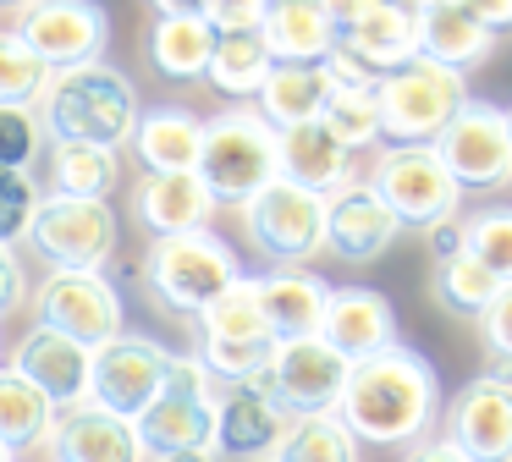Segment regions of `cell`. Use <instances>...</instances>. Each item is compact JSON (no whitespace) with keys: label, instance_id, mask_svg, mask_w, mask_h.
I'll list each match as a JSON object with an SVG mask.
<instances>
[{"label":"cell","instance_id":"obj_39","mask_svg":"<svg viewBox=\"0 0 512 462\" xmlns=\"http://www.w3.org/2000/svg\"><path fill=\"white\" fill-rule=\"evenodd\" d=\"M45 127H39L34 105H0V165L6 171H28L45 154Z\"/></svg>","mask_w":512,"mask_h":462},{"label":"cell","instance_id":"obj_8","mask_svg":"<svg viewBox=\"0 0 512 462\" xmlns=\"http://www.w3.org/2000/svg\"><path fill=\"white\" fill-rule=\"evenodd\" d=\"M23 242L50 270H105L116 259V209L105 198L39 193Z\"/></svg>","mask_w":512,"mask_h":462},{"label":"cell","instance_id":"obj_27","mask_svg":"<svg viewBox=\"0 0 512 462\" xmlns=\"http://www.w3.org/2000/svg\"><path fill=\"white\" fill-rule=\"evenodd\" d=\"M490 50H496V33L479 28L457 0H435V6L419 11V55L424 61L468 77L474 66L490 61Z\"/></svg>","mask_w":512,"mask_h":462},{"label":"cell","instance_id":"obj_2","mask_svg":"<svg viewBox=\"0 0 512 462\" xmlns=\"http://www.w3.org/2000/svg\"><path fill=\"white\" fill-rule=\"evenodd\" d=\"M39 127L50 143H100V149H122L138 127V88L127 72L111 61H89L72 72H50L45 94H39Z\"/></svg>","mask_w":512,"mask_h":462},{"label":"cell","instance_id":"obj_15","mask_svg":"<svg viewBox=\"0 0 512 462\" xmlns=\"http://www.w3.org/2000/svg\"><path fill=\"white\" fill-rule=\"evenodd\" d=\"M441 440H452L468 462H512V380H468L441 413Z\"/></svg>","mask_w":512,"mask_h":462},{"label":"cell","instance_id":"obj_4","mask_svg":"<svg viewBox=\"0 0 512 462\" xmlns=\"http://www.w3.org/2000/svg\"><path fill=\"white\" fill-rule=\"evenodd\" d=\"M237 275H243V264H237L232 242L215 237L210 226L204 231H177V237H155L149 253H144L149 292H155L171 314H188V319H199Z\"/></svg>","mask_w":512,"mask_h":462},{"label":"cell","instance_id":"obj_24","mask_svg":"<svg viewBox=\"0 0 512 462\" xmlns=\"http://www.w3.org/2000/svg\"><path fill=\"white\" fill-rule=\"evenodd\" d=\"M276 160H281V176H287V182L309 187V193H320V198H331V193H342L347 182H358L353 154H347L320 121L276 132Z\"/></svg>","mask_w":512,"mask_h":462},{"label":"cell","instance_id":"obj_33","mask_svg":"<svg viewBox=\"0 0 512 462\" xmlns=\"http://www.w3.org/2000/svg\"><path fill=\"white\" fill-rule=\"evenodd\" d=\"M270 50L259 33H215V50H210V66H204V77L215 83V94L237 99V105H248V99L259 94V83L270 77Z\"/></svg>","mask_w":512,"mask_h":462},{"label":"cell","instance_id":"obj_46","mask_svg":"<svg viewBox=\"0 0 512 462\" xmlns=\"http://www.w3.org/2000/svg\"><path fill=\"white\" fill-rule=\"evenodd\" d=\"M408 462H468V457L452 446V440H441V435H435V440H419V446L408 451Z\"/></svg>","mask_w":512,"mask_h":462},{"label":"cell","instance_id":"obj_42","mask_svg":"<svg viewBox=\"0 0 512 462\" xmlns=\"http://www.w3.org/2000/svg\"><path fill=\"white\" fill-rule=\"evenodd\" d=\"M270 0H204V22L215 33H259Z\"/></svg>","mask_w":512,"mask_h":462},{"label":"cell","instance_id":"obj_23","mask_svg":"<svg viewBox=\"0 0 512 462\" xmlns=\"http://www.w3.org/2000/svg\"><path fill=\"white\" fill-rule=\"evenodd\" d=\"M259 39L276 66H320L336 50V22L325 17L320 0H270Z\"/></svg>","mask_w":512,"mask_h":462},{"label":"cell","instance_id":"obj_55","mask_svg":"<svg viewBox=\"0 0 512 462\" xmlns=\"http://www.w3.org/2000/svg\"><path fill=\"white\" fill-rule=\"evenodd\" d=\"M0 363H6V341H0Z\"/></svg>","mask_w":512,"mask_h":462},{"label":"cell","instance_id":"obj_17","mask_svg":"<svg viewBox=\"0 0 512 462\" xmlns=\"http://www.w3.org/2000/svg\"><path fill=\"white\" fill-rule=\"evenodd\" d=\"M50 457L56 462H149L133 418L105 413L100 402L61 407L50 429Z\"/></svg>","mask_w":512,"mask_h":462},{"label":"cell","instance_id":"obj_31","mask_svg":"<svg viewBox=\"0 0 512 462\" xmlns=\"http://www.w3.org/2000/svg\"><path fill=\"white\" fill-rule=\"evenodd\" d=\"M210 50H215V28L204 17H155V28H149V66L166 83L204 77Z\"/></svg>","mask_w":512,"mask_h":462},{"label":"cell","instance_id":"obj_9","mask_svg":"<svg viewBox=\"0 0 512 462\" xmlns=\"http://www.w3.org/2000/svg\"><path fill=\"white\" fill-rule=\"evenodd\" d=\"M34 325L100 352L127 330V308L105 270H50L34 292Z\"/></svg>","mask_w":512,"mask_h":462},{"label":"cell","instance_id":"obj_21","mask_svg":"<svg viewBox=\"0 0 512 462\" xmlns=\"http://www.w3.org/2000/svg\"><path fill=\"white\" fill-rule=\"evenodd\" d=\"M133 215L149 237H177V231L210 226L215 198L199 182V171H166V176H144L133 187Z\"/></svg>","mask_w":512,"mask_h":462},{"label":"cell","instance_id":"obj_6","mask_svg":"<svg viewBox=\"0 0 512 462\" xmlns=\"http://www.w3.org/2000/svg\"><path fill=\"white\" fill-rule=\"evenodd\" d=\"M369 187L397 215V226L435 231L446 220H457V209H463V187L441 165L435 143H386L369 165Z\"/></svg>","mask_w":512,"mask_h":462},{"label":"cell","instance_id":"obj_49","mask_svg":"<svg viewBox=\"0 0 512 462\" xmlns=\"http://www.w3.org/2000/svg\"><path fill=\"white\" fill-rule=\"evenodd\" d=\"M155 17H204V0H149Z\"/></svg>","mask_w":512,"mask_h":462},{"label":"cell","instance_id":"obj_40","mask_svg":"<svg viewBox=\"0 0 512 462\" xmlns=\"http://www.w3.org/2000/svg\"><path fill=\"white\" fill-rule=\"evenodd\" d=\"M34 209H39L34 171H6V165H0V242H6V248H17V242L28 237Z\"/></svg>","mask_w":512,"mask_h":462},{"label":"cell","instance_id":"obj_1","mask_svg":"<svg viewBox=\"0 0 512 462\" xmlns=\"http://www.w3.org/2000/svg\"><path fill=\"white\" fill-rule=\"evenodd\" d=\"M336 418L358 446H419L430 440L435 418H441V380L424 352L391 341L386 352L353 363L342 385Z\"/></svg>","mask_w":512,"mask_h":462},{"label":"cell","instance_id":"obj_5","mask_svg":"<svg viewBox=\"0 0 512 462\" xmlns=\"http://www.w3.org/2000/svg\"><path fill=\"white\" fill-rule=\"evenodd\" d=\"M144 457H177V451H215V374L199 352H171L166 385L138 418Z\"/></svg>","mask_w":512,"mask_h":462},{"label":"cell","instance_id":"obj_20","mask_svg":"<svg viewBox=\"0 0 512 462\" xmlns=\"http://www.w3.org/2000/svg\"><path fill=\"white\" fill-rule=\"evenodd\" d=\"M17 374H28V380L39 385V391L61 407H78L89 402V374H94V352L78 347V341L56 336V330L34 325L23 341H17V358H12Z\"/></svg>","mask_w":512,"mask_h":462},{"label":"cell","instance_id":"obj_37","mask_svg":"<svg viewBox=\"0 0 512 462\" xmlns=\"http://www.w3.org/2000/svg\"><path fill=\"white\" fill-rule=\"evenodd\" d=\"M320 127L342 143L347 154L353 149H375L380 143V110H375V88H331L320 110Z\"/></svg>","mask_w":512,"mask_h":462},{"label":"cell","instance_id":"obj_12","mask_svg":"<svg viewBox=\"0 0 512 462\" xmlns=\"http://www.w3.org/2000/svg\"><path fill=\"white\" fill-rule=\"evenodd\" d=\"M435 154L452 171V182L463 193H496L512 182V138H507V110L490 99H463L446 132L435 138Z\"/></svg>","mask_w":512,"mask_h":462},{"label":"cell","instance_id":"obj_16","mask_svg":"<svg viewBox=\"0 0 512 462\" xmlns=\"http://www.w3.org/2000/svg\"><path fill=\"white\" fill-rule=\"evenodd\" d=\"M281 429H287V413L259 391V380L215 385V457L270 462Z\"/></svg>","mask_w":512,"mask_h":462},{"label":"cell","instance_id":"obj_56","mask_svg":"<svg viewBox=\"0 0 512 462\" xmlns=\"http://www.w3.org/2000/svg\"><path fill=\"white\" fill-rule=\"evenodd\" d=\"M17 462H23V457H17Z\"/></svg>","mask_w":512,"mask_h":462},{"label":"cell","instance_id":"obj_53","mask_svg":"<svg viewBox=\"0 0 512 462\" xmlns=\"http://www.w3.org/2000/svg\"><path fill=\"white\" fill-rule=\"evenodd\" d=\"M0 462H17V457H12V446H6V440H0Z\"/></svg>","mask_w":512,"mask_h":462},{"label":"cell","instance_id":"obj_52","mask_svg":"<svg viewBox=\"0 0 512 462\" xmlns=\"http://www.w3.org/2000/svg\"><path fill=\"white\" fill-rule=\"evenodd\" d=\"M402 6H413V11H424V6H435V0H402Z\"/></svg>","mask_w":512,"mask_h":462},{"label":"cell","instance_id":"obj_45","mask_svg":"<svg viewBox=\"0 0 512 462\" xmlns=\"http://www.w3.org/2000/svg\"><path fill=\"white\" fill-rule=\"evenodd\" d=\"M457 6H463L479 28L496 33V39H501V33H512V0H457Z\"/></svg>","mask_w":512,"mask_h":462},{"label":"cell","instance_id":"obj_54","mask_svg":"<svg viewBox=\"0 0 512 462\" xmlns=\"http://www.w3.org/2000/svg\"><path fill=\"white\" fill-rule=\"evenodd\" d=\"M507 138H512V105H507Z\"/></svg>","mask_w":512,"mask_h":462},{"label":"cell","instance_id":"obj_10","mask_svg":"<svg viewBox=\"0 0 512 462\" xmlns=\"http://www.w3.org/2000/svg\"><path fill=\"white\" fill-rule=\"evenodd\" d=\"M243 231L276 270H303L325 248V198L276 176L243 204Z\"/></svg>","mask_w":512,"mask_h":462},{"label":"cell","instance_id":"obj_34","mask_svg":"<svg viewBox=\"0 0 512 462\" xmlns=\"http://www.w3.org/2000/svg\"><path fill=\"white\" fill-rule=\"evenodd\" d=\"M270 462H358V440L347 435L336 413H303L287 418Z\"/></svg>","mask_w":512,"mask_h":462},{"label":"cell","instance_id":"obj_29","mask_svg":"<svg viewBox=\"0 0 512 462\" xmlns=\"http://www.w3.org/2000/svg\"><path fill=\"white\" fill-rule=\"evenodd\" d=\"M50 429H56V402L28 374H17L12 363H0V440L12 446V457H28V451L50 446Z\"/></svg>","mask_w":512,"mask_h":462},{"label":"cell","instance_id":"obj_41","mask_svg":"<svg viewBox=\"0 0 512 462\" xmlns=\"http://www.w3.org/2000/svg\"><path fill=\"white\" fill-rule=\"evenodd\" d=\"M479 336H485L490 358H496V369H490V374L512 380V281L501 286V292L490 297V308L479 314Z\"/></svg>","mask_w":512,"mask_h":462},{"label":"cell","instance_id":"obj_48","mask_svg":"<svg viewBox=\"0 0 512 462\" xmlns=\"http://www.w3.org/2000/svg\"><path fill=\"white\" fill-rule=\"evenodd\" d=\"M430 248H435V259H446V253H463V231H457V220H446V226L430 231Z\"/></svg>","mask_w":512,"mask_h":462},{"label":"cell","instance_id":"obj_32","mask_svg":"<svg viewBox=\"0 0 512 462\" xmlns=\"http://www.w3.org/2000/svg\"><path fill=\"white\" fill-rule=\"evenodd\" d=\"M50 193L67 198H111V187L122 182V154L100 149V143H50Z\"/></svg>","mask_w":512,"mask_h":462},{"label":"cell","instance_id":"obj_38","mask_svg":"<svg viewBox=\"0 0 512 462\" xmlns=\"http://www.w3.org/2000/svg\"><path fill=\"white\" fill-rule=\"evenodd\" d=\"M50 72L12 28L0 33V105H39Z\"/></svg>","mask_w":512,"mask_h":462},{"label":"cell","instance_id":"obj_30","mask_svg":"<svg viewBox=\"0 0 512 462\" xmlns=\"http://www.w3.org/2000/svg\"><path fill=\"white\" fill-rule=\"evenodd\" d=\"M270 325L259 308L254 275H237L221 297L199 314V347H270Z\"/></svg>","mask_w":512,"mask_h":462},{"label":"cell","instance_id":"obj_13","mask_svg":"<svg viewBox=\"0 0 512 462\" xmlns=\"http://www.w3.org/2000/svg\"><path fill=\"white\" fill-rule=\"evenodd\" d=\"M12 33L45 61V72H72V66L105 61L111 17L100 0H28Z\"/></svg>","mask_w":512,"mask_h":462},{"label":"cell","instance_id":"obj_28","mask_svg":"<svg viewBox=\"0 0 512 462\" xmlns=\"http://www.w3.org/2000/svg\"><path fill=\"white\" fill-rule=\"evenodd\" d=\"M325 99H331L325 66H270V77L254 94V110L276 132H287V127H303V121H320Z\"/></svg>","mask_w":512,"mask_h":462},{"label":"cell","instance_id":"obj_51","mask_svg":"<svg viewBox=\"0 0 512 462\" xmlns=\"http://www.w3.org/2000/svg\"><path fill=\"white\" fill-rule=\"evenodd\" d=\"M28 6V0H0V11H23Z\"/></svg>","mask_w":512,"mask_h":462},{"label":"cell","instance_id":"obj_14","mask_svg":"<svg viewBox=\"0 0 512 462\" xmlns=\"http://www.w3.org/2000/svg\"><path fill=\"white\" fill-rule=\"evenodd\" d=\"M166 363L171 347H160L155 336H138V330H122L116 341H105L94 352V374H89V402H100L105 413L116 418H144V407L160 396L166 385Z\"/></svg>","mask_w":512,"mask_h":462},{"label":"cell","instance_id":"obj_44","mask_svg":"<svg viewBox=\"0 0 512 462\" xmlns=\"http://www.w3.org/2000/svg\"><path fill=\"white\" fill-rule=\"evenodd\" d=\"M23 303H28V275H23V259H17V248H6V242H0V319L17 314Z\"/></svg>","mask_w":512,"mask_h":462},{"label":"cell","instance_id":"obj_47","mask_svg":"<svg viewBox=\"0 0 512 462\" xmlns=\"http://www.w3.org/2000/svg\"><path fill=\"white\" fill-rule=\"evenodd\" d=\"M320 6H325V17L336 22V33H342L347 22H358L369 6H380V0H320Z\"/></svg>","mask_w":512,"mask_h":462},{"label":"cell","instance_id":"obj_36","mask_svg":"<svg viewBox=\"0 0 512 462\" xmlns=\"http://www.w3.org/2000/svg\"><path fill=\"white\" fill-rule=\"evenodd\" d=\"M457 231H463L468 259L485 264L507 286L512 281V204H490V209H474V215H457Z\"/></svg>","mask_w":512,"mask_h":462},{"label":"cell","instance_id":"obj_19","mask_svg":"<svg viewBox=\"0 0 512 462\" xmlns=\"http://www.w3.org/2000/svg\"><path fill=\"white\" fill-rule=\"evenodd\" d=\"M320 341H331L347 363H364L397 341V308L375 286H331V303L320 319Z\"/></svg>","mask_w":512,"mask_h":462},{"label":"cell","instance_id":"obj_18","mask_svg":"<svg viewBox=\"0 0 512 462\" xmlns=\"http://www.w3.org/2000/svg\"><path fill=\"white\" fill-rule=\"evenodd\" d=\"M397 215L375 198L369 182H347L342 193L325 198V248L347 264H369L397 242Z\"/></svg>","mask_w":512,"mask_h":462},{"label":"cell","instance_id":"obj_25","mask_svg":"<svg viewBox=\"0 0 512 462\" xmlns=\"http://www.w3.org/2000/svg\"><path fill=\"white\" fill-rule=\"evenodd\" d=\"M127 143H133L144 176L193 171L199 165V143H204V121L182 105H149V110H138V127Z\"/></svg>","mask_w":512,"mask_h":462},{"label":"cell","instance_id":"obj_43","mask_svg":"<svg viewBox=\"0 0 512 462\" xmlns=\"http://www.w3.org/2000/svg\"><path fill=\"white\" fill-rule=\"evenodd\" d=\"M320 66H325V77H331V88H375V83H380V77L369 72V66L358 61V55L347 50V44H336V50L325 55Z\"/></svg>","mask_w":512,"mask_h":462},{"label":"cell","instance_id":"obj_11","mask_svg":"<svg viewBox=\"0 0 512 462\" xmlns=\"http://www.w3.org/2000/svg\"><path fill=\"white\" fill-rule=\"evenodd\" d=\"M347 369L353 363L320 336H287L270 347L265 358V374H259V391L281 407L287 418H303V413H336L342 402V385H347Z\"/></svg>","mask_w":512,"mask_h":462},{"label":"cell","instance_id":"obj_3","mask_svg":"<svg viewBox=\"0 0 512 462\" xmlns=\"http://www.w3.org/2000/svg\"><path fill=\"white\" fill-rule=\"evenodd\" d=\"M193 171L210 187L215 204L243 209L259 187H270L281 176L276 127H270L254 105H226L221 116L204 121V143H199V165H193Z\"/></svg>","mask_w":512,"mask_h":462},{"label":"cell","instance_id":"obj_35","mask_svg":"<svg viewBox=\"0 0 512 462\" xmlns=\"http://www.w3.org/2000/svg\"><path fill=\"white\" fill-rule=\"evenodd\" d=\"M496 292H501V281L485 270V264L468 259V253H446V259H435V303H441L446 314L479 319Z\"/></svg>","mask_w":512,"mask_h":462},{"label":"cell","instance_id":"obj_22","mask_svg":"<svg viewBox=\"0 0 512 462\" xmlns=\"http://www.w3.org/2000/svg\"><path fill=\"white\" fill-rule=\"evenodd\" d=\"M336 44H347L369 72L386 77V72H397V66L419 61V11L402 6V0H380V6H369L358 22H347V28L336 33Z\"/></svg>","mask_w":512,"mask_h":462},{"label":"cell","instance_id":"obj_50","mask_svg":"<svg viewBox=\"0 0 512 462\" xmlns=\"http://www.w3.org/2000/svg\"><path fill=\"white\" fill-rule=\"evenodd\" d=\"M155 462H215V451H177V457H155Z\"/></svg>","mask_w":512,"mask_h":462},{"label":"cell","instance_id":"obj_26","mask_svg":"<svg viewBox=\"0 0 512 462\" xmlns=\"http://www.w3.org/2000/svg\"><path fill=\"white\" fill-rule=\"evenodd\" d=\"M254 286H259V308H265V325H270L276 341L320 336L331 286H325L314 270H265V275H254Z\"/></svg>","mask_w":512,"mask_h":462},{"label":"cell","instance_id":"obj_7","mask_svg":"<svg viewBox=\"0 0 512 462\" xmlns=\"http://www.w3.org/2000/svg\"><path fill=\"white\" fill-rule=\"evenodd\" d=\"M468 77L446 72L435 61H408L397 72H386L375 83V110H380V138L391 143H435L446 132V121L463 110Z\"/></svg>","mask_w":512,"mask_h":462}]
</instances>
